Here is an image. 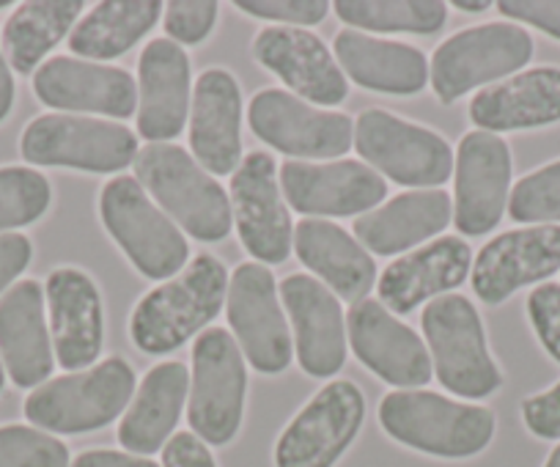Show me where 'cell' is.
<instances>
[{"label":"cell","mask_w":560,"mask_h":467,"mask_svg":"<svg viewBox=\"0 0 560 467\" xmlns=\"http://www.w3.org/2000/svg\"><path fill=\"white\" fill-rule=\"evenodd\" d=\"M229 270L220 259L198 254L182 276L152 289L129 319L132 343L147 355H168L218 319L229 294Z\"/></svg>","instance_id":"6da1fadb"},{"label":"cell","mask_w":560,"mask_h":467,"mask_svg":"<svg viewBox=\"0 0 560 467\" xmlns=\"http://www.w3.org/2000/svg\"><path fill=\"white\" fill-rule=\"evenodd\" d=\"M380 423L396 443L438 459H470L494 440V412L432 390H393L380 401Z\"/></svg>","instance_id":"7a4b0ae2"},{"label":"cell","mask_w":560,"mask_h":467,"mask_svg":"<svg viewBox=\"0 0 560 467\" xmlns=\"http://www.w3.org/2000/svg\"><path fill=\"white\" fill-rule=\"evenodd\" d=\"M135 179L174 223L201 243H220L231 234V198L187 149L171 143L143 147L135 157Z\"/></svg>","instance_id":"3957f363"},{"label":"cell","mask_w":560,"mask_h":467,"mask_svg":"<svg viewBox=\"0 0 560 467\" xmlns=\"http://www.w3.org/2000/svg\"><path fill=\"white\" fill-rule=\"evenodd\" d=\"M135 372L121 358H107L85 372L63 374L31 390L25 418L47 434H85L107 427L132 401Z\"/></svg>","instance_id":"277c9868"},{"label":"cell","mask_w":560,"mask_h":467,"mask_svg":"<svg viewBox=\"0 0 560 467\" xmlns=\"http://www.w3.org/2000/svg\"><path fill=\"white\" fill-rule=\"evenodd\" d=\"M100 220L135 270L152 281L174 278L190 259V245L179 225L135 176H116L102 187Z\"/></svg>","instance_id":"5b68a950"},{"label":"cell","mask_w":560,"mask_h":467,"mask_svg":"<svg viewBox=\"0 0 560 467\" xmlns=\"http://www.w3.org/2000/svg\"><path fill=\"white\" fill-rule=\"evenodd\" d=\"M440 385L462 399H487L503 385L487 347V332L476 305L462 294L432 300L420 316Z\"/></svg>","instance_id":"8992f818"},{"label":"cell","mask_w":560,"mask_h":467,"mask_svg":"<svg viewBox=\"0 0 560 467\" xmlns=\"http://www.w3.org/2000/svg\"><path fill=\"white\" fill-rule=\"evenodd\" d=\"M25 163L42 168H72L89 174H116L138 157V136L124 125H110L72 113H47L31 121L20 138Z\"/></svg>","instance_id":"52a82bcc"},{"label":"cell","mask_w":560,"mask_h":467,"mask_svg":"<svg viewBox=\"0 0 560 467\" xmlns=\"http://www.w3.org/2000/svg\"><path fill=\"white\" fill-rule=\"evenodd\" d=\"M533 58V36L514 23H487L445 39L429 63V83L443 105L520 72Z\"/></svg>","instance_id":"ba28073f"},{"label":"cell","mask_w":560,"mask_h":467,"mask_svg":"<svg viewBox=\"0 0 560 467\" xmlns=\"http://www.w3.org/2000/svg\"><path fill=\"white\" fill-rule=\"evenodd\" d=\"M247 369L236 338L223 327H207L192 343V390L187 421L209 445H229L245 416Z\"/></svg>","instance_id":"9c48e42d"},{"label":"cell","mask_w":560,"mask_h":467,"mask_svg":"<svg viewBox=\"0 0 560 467\" xmlns=\"http://www.w3.org/2000/svg\"><path fill=\"white\" fill-rule=\"evenodd\" d=\"M352 147L369 168L396 185L440 187L454 176V149L443 136L376 107L354 119Z\"/></svg>","instance_id":"30bf717a"},{"label":"cell","mask_w":560,"mask_h":467,"mask_svg":"<svg viewBox=\"0 0 560 467\" xmlns=\"http://www.w3.org/2000/svg\"><path fill=\"white\" fill-rule=\"evenodd\" d=\"M247 125L267 147L298 160H336L354 143L347 113L325 110L280 89H264L247 105Z\"/></svg>","instance_id":"8fae6325"},{"label":"cell","mask_w":560,"mask_h":467,"mask_svg":"<svg viewBox=\"0 0 560 467\" xmlns=\"http://www.w3.org/2000/svg\"><path fill=\"white\" fill-rule=\"evenodd\" d=\"M363 418V390L352 380L325 385L280 432L275 467H332L354 443Z\"/></svg>","instance_id":"7c38bea8"},{"label":"cell","mask_w":560,"mask_h":467,"mask_svg":"<svg viewBox=\"0 0 560 467\" xmlns=\"http://www.w3.org/2000/svg\"><path fill=\"white\" fill-rule=\"evenodd\" d=\"M225 314L236 343L261 374L287 372L292 363L294 341L278 300L275 276L258 261H245L229 278Z\"/></svg>","instance_id":"4fadbf2b"},{"label":"cell","mask_w":560,"mask_h":467,"mask_svg":"<svg viewBox=\"0 0 560 467\" xmlns=\"http://www.w3.org/2000/svg\"><path fill=\"white\" fill-rule=\"evenodd\" d=\"M231 212L247 254L258 265H283L292 254L294 225L278 185L272 154L250 152L231 174Z\"/></svg>","instance_id":"5bb4252c"},{"label":"cell","mask_w":560,"mask_h":467,"mask_svg":"<svg viewBox=\"0 0 560 467\" xmlns=\"http://www.w3.org/2000/svg\"><path fill=\"white\" fill-rule=\"evenodd\" d=\"M352 352L382 383L396 388H423L434 366L427 341L398 322L380 300H360L347 316Z\"/></svg>","instance_id":"9a60e30c"},{"label":"cell","mask_w":560,"mask_h":467,"mask_svg":"<svg viewBox=\"0 0 560 467\" xmlns=\"http://www.w3.org/2000/svg\"><path fill=\"white\" fill-rule=\"evenodd\" d=\"M280 187L294 212L319 220L371 212L387 196V182L360 160H289L280 165Z\"/></svg>","instance_id":"2e32d148"},{"label":"cell","mask_w":560,"mask_h":467,"mask_svg":"<svg viewBox=\"0 0 560 467\" xmlns=\"http://www.w3.org/2000/svg\"><path fill=\"white\" fill-rule=\"evenodd\" d=\"M511 149L494 132H467L456 149V209L459 234L481 237L500 225L511 196Z\"/></svg>","instance_id":"e0dca14e"},{"label":"cell","mask_w":560,"mask_h":467,"mask_svg":"<svg viewBox=\"0 0 560 467\" xmlns=\"http://www.w3.org/2000/svg\"><path fill=\"white\" fill-rule=\"evenodd\" d=\"M34 94L42 105L63 113H96L129 119L138 110V80L121 67L58 56L34 74Z\"/></svg>","instance_id":"ac0fdd59"},{"label":"cell","mask_w":560,"mask_h":467,"mask_svg":"<svg viewBox=\"0 0 560 467\" xmlns=\"http://www.w3.org/2000/svg\"><path fill=\"white\" fill-rule=\"evenodd\" d=\"M45 300L50 308L52 352L67 372H85L102 355L105 308L89 272L58 267L47 276Z\"/></svg>","instance_id":"d6986e66"},{"label":"cell","mask_w":560,"mask_h":467,"mask_svg":"<svg viewBox=\"0 0 560 467\" xmlns=\"http://www.w3.org/2000/svg\"><path fill=\"white\" fill-rule=\"evenodd\" d=\"M560 270V225H530L489 240L472 265V292L487 305H500L522 287Z\"/></svg>","instance_id":"ffe728a7"},{"label":"cell","mask_w":560,"mask_h":467,"mask_svg":"<svg viewBox=\"0 0 560 467\" xmlns=\"http://www.w3.org/2000/svg\"><path fill=\"white\" fill-rule=\"evenodd\" d=\"M280 297L294 330V349L305 374L316 380L336 377L347 363V322L341 300L311 276H289Z\"/></svg>","instance_id":"44dd1931"},{"label":"cell","mask_w":560,"mask_h":467,"mask_svg":"<svg viewBox=\"0 0 560 467\" xmlns=\"http://www.w3.org/2000/svg\"><path fill=\"white\" fill-rule=\"evenodd\" d=\"M253 56L264 69L278 74L294 94H300V100L314 102L316 107H336L347 100V74L341 72L325 42L311 31L287 25L258 31Z\"/></svg>","instance_id":"7402d4cb"},{"label":"cell","mask_w":560,"mask_h":467,"mask_svg":"<svg viewBox=\"0 0 560 467\" xmlns=\"http://www.w3.org/2000/svg\"><path fill=\"white\" fill-rule=\"evenodd\" d=\"M472 272V248L462 237H438L398 256L376 281L380 303L390 314H412L420 303L454 292Z\"/></svg>","instance_id":"603a6c76"},{"label":"cell","mask_w":560,"mask_h":467,"mask_svg":"<svg viewBox=\"0 0 560 467\" xmlns=\"http://www.w3.org/2000/svg\"><path fill=\"white\" fill-rule=\"evenodd\" d=\"M190 58L176 42L154 39L138 61V136L174 141L190 119Z\"/></svg>","instance_id":"cb8c5ba5"},{"label":"cell","mask_w":560,"mask_h":467,"mask_svg":"<svg viewBox=\"0 0 560 467\" xmlns=\"http://www.w3.org/2000/svg\"><path fill=\"white\" fill-rule=\"evenodd\" d=\"M192 157L212 176L242 163V91L229 69H207L196 80L190 110Z\"/></svg>","instance_id":"d4e9b609"},{"label":"cell","mask_w":560,"mask_h":467,"mask_svg":"<svg viewBox=\"0 0 560 467\" xmlns=\"http://www.w3.org/2000/svg\"><path fill=\"white\" fill-rule=\"evenodd\" d=\"M39 281H18L0 297V361L18 388H39L56 369Z\"/></svg>","instance_id":"484cf974"},{"label":"cell","mask_w":560,"mask_h":467,"mask_svg":"<svg viewBox=\"0 0 560 467\" xmlns=\"http://www.w3.org/2000/svg\"><path fill=\"white\" fill-rule=\"evenodd\" d=\"M454 220V201L445 190H412L390 198L380 209L360 214L352 234L376 256H396L438 240Z\"/></svg>","instance_id":"4316f807"},{"label":"cell","mask_w":560,"mask_h":467,"mask_svg":"<svg viewBox=\"0 0 560 467\" xmlns=\"http://www.w3.org/2000/svg\"><path fill=\"white\" fill-rule=\"evenodd\" d=\"M470 119L483 132L536 130L560 121V69L536 67L478 91Z\"/></svg>","instance_id":"83f0119b"},{"label":"cell","mask_w":560,"mask_h":467,"mask_svg":"<svg viewBox=\"0 0 560 467\" xmlns=\"http://www.w3.org/2000/svg\"><path fill=\"white\" fill-rule=\"evenodd\" d=\"M190 372L185 363H158L135 388L132 401L118 423V443L127 454L152 456L168 445L185 410Z\"/></svg>","instance_id":"f1b7e54d"},{"label":"cell","mask_w":560,"mask_h":467,"mask_svg":"<svg viewBox=\"0 0 560 467\" xmlns=\"http://www.w3.org/2000/svg\"><path fill=\"white\" fill-rule=\"evenodd\" d=\"M336 61L341 72L360 89L380 91V94L412 96L429 85V58L412 45L360 31H341L332 42Z\"/></svg>","instance_id":"f546056e"},{"label":"cell","mask_w":560,"mask_h":467,"mask_svg":"<svg viewBox=\"0 0 560 467\" xmlns=\"http://www.w3.org/2000/svg\"><path fill=\"white\" fill-rule=\"evenodd\" d=\"M294 250L298 259L336 292V297L360 303L374 289L376 261L332 220H300L294 229Z\"/></svg>","instance_id":"4dcf8cb0"},{"label":"cell","mask_w":560,"mask_h":467,"mask_svg":"<svg viewBox=\"0 0 560 467\" xmlns=\"http://www.w3.org/2000/svg\"><path fill=\"white\" fill-rule=\"evenodd\" d=\"M165 12L158 0H107L96 3L69 34V50L85 61L105 63L132 50Z\"/></svg>","instance_id":"1f68e13d"},{"label":"cell","mask_w":560,"mask_h":467,"mask_svg":"<svg viewBox=\"0 0 560 467\" xmlns=\"http://www.w3.org/2000/svg\"><path fill=\"white\" fill-rule=\"evenodd\" d=\"M80 14V0H31L18 7L0 36L9 67L20 74L36 72L47 52L61 45V39H69Z\"/></svg>","instance_id":"d6a6232c"},{"label":"cell","mask_w":560,"mask_h":467,"mask_svg":"<svg viewBox=\"0 0 560 467\" xmlns=\"http://www.w3.org/2000/svg\"><path fill=\"white\" fill-rule=\"evenodd\" d=\"M332 12L354 31L374 34H438L448 17L443 0H338Z\"/></svg>","instance_id":"836d02e7"},{"label":"cell","mask_w":560,"mask_h":467,"mask_svg":"<svg viewBox=\"0 0 560 467\" xmlns=\"http://www.w3.org/2000/svg\"><path fill=\"white\" fill-rule=\"evenodd\" d=\"M52 190L45 174L34 168H0V231L23 229L45 218Z\"/></svg>","instance_id":"e575fe53"},{"label":"cell","mask_w":560,"mask_h":467,"mask_svg":"<svg viewBox=\"0 0 560 467\" xmlns=\"http://www.w3.org/2000/svg\"><path fill=\"white\" fill-rule=\"evenodd\" d=\"M509 214L516 223H560V160L522 176L509 196Z\"/></svg>","instance_id":"d590c367"},{"label":"cell","mask_w":560,"mask_h":467,"mask_svg":"<svg viewBox=\"0 0 560 467\" xmlns=\"http://www.w3.org/2000/svg\"><path fill=\"white\" fill-rule=\"evenodd\" d=\"M0 467H69V448L36 427H0Z\"/></svg>","instance_id":"8d00e7d4"},{"label":"cell","mask_w":560,"mask_h":467,"mask_svg":"<svg viewBox=\"0 0 560 467\" xmlns=\"http://www.w3.org/2000/svg\"><path fill=\"white\" fill-rule=\"evenodd\" d=\"M220 7L214 0H174L165 7V34L176 45H201L218 23Z\"/></svg>","instance_id":"74e56055"},{"label":"cell","mask_w":560,"mask_h":467,"mask_svg":"<svg viewBox=\"0 0 560 467\" xmlns=\"http://www.w3.org/2000/svg\"><path fill=\"white\" fill-rule=\"evenodd\" d=\"M236 9L287 28H305V25H319L332 7L327 0H240Z\"/></svg>","instance_id":"f35d334b"},{"label":"cell","mask_w":560,"mask_h":467,"mask_svg":"<svg viewBox=\"0 0 560 467\" xmlns=\"http://www.w3.org/2000/svg\"><path fill=\"white\" fill-rule=\"evenodd\" d=\"M527 319L547 355L560 363V283H541L527 294Z\"/></svg>","instance_id":"ab89813d"},{"label":"cell","mask_w":560,"mask_h":467,"mask_svg":"<svg viewBox=\"0 0 560 467\" xmlns=\"http://www.w3.org/2000/svg\"><path fill=\"white\" fill-rule=\"evenodd\" d=\"M522 421L538 440H560V383L522 401Z\"/></svg>","instance_id":"60d3db41"},{"label":"cell","mask_w":560,"mask_h":467,"mask_svg":"<svg viewBox=\"0 0 560 467\" xmlns=\"http://www.w3.org/2000/svg\"><path fill=\"white\" fill-rule=\"evenodd\" d=\"M500 12L514 23L533 25L544 31L552 39H560V3H547V0H503L498 3Z\"/></svg>","instance_id":"b9f144b4"},{"label":"cell","mask_w":560,"mask_h":467,"mask_svg":"<svg viewBox=\"0 0 560 467\" xmlns=\"http://www.w3.org/2000/svg\"><path fill=\"white\" fill-rule=\"evenodd\" d=\"M34 245L25 234H0V297L28 270Z\"/></svg>","instance_id":"7bdbcfd3"},{"label":"cell","mask_w":560,"mask_h":467,"mask_svg":"<svg viewBox=\"0 0 560 467\" xmlns=\"http://www.w3.org/2000/svg\"><path fill=\"white\" fill-rule=\"evenodd\" d=\"M163 467H218L212 451L192 432H179L163 448Z\"/></svg>","instance_id":"ee69618b"},{"label":"cell","mask_w":560,"mask_h":467,"mask_svg":"<svg viewBox=\"0 0 560 467\" xmlns=\"http://www.w3.org/2000/svg\"><path fill=\"white\" fill-rule=\"evenodd\" d=\"M69 467H163L152 462L149 456H135L127 451H110V448H94L80 454Z\"/></svg>","instance_id":"f6af8a7d"},{"label":"cell","mask_w":560,"mask_h":467,"mask_svg":"<svg viewBox=\"0 0 560 467\" xmlns=\"http://www.w3.org/2000/svg\"><path fill=\"white\" fill-rule=\"evenodd\" d=\"M14 107V78L12 67H9L7 56H3V45H0V121L7 119Z\"/></svg>","instance_id":"bcb514c9"},{"label":"cell","mask_w":560,"mask_h":467,"mask_svg":"<svg viewBox=\"0 0 560 467\" xmlns=\"http://www.w3.org/2000/svg\"><path fill=\"white\" fill-rule=\"evenodd\" d=\"M454 7L459 9V12H470V14H478V12H487L492 3L489 0H454Z\"/></svg>","instance_id":"7dc6e473"},{"label":"cell","mask_w":560,"mask_h":467,"mask_svg":"<svg viewBox=\"0 0 560 467\" xmlns=\"http://www.w3.org/2000/svg\"><path fill=\"white\" fill-rule=\"evenodd\" d=\"M544 467H560V445H555V451L547 456Z\"/></svg>","instance_id":"c3c4849f"},{"label":"cell","mask_w":560,"mask_h":467,"mask_svg":"<svg viewBox=\"0 0 560 467\" xmlns=\"http://www.w3.org/2000/svg\"><path fill=\"white\" fill-rule=\"evenodd\" d=\"M7 385V369H3V361H0V390Z\"/></svg>","instance_id":"681fc988"},{"label":"cell","mask_w":560,"mask_h":467,"mask_svg":"<svg viewBox=\"0 0 560 467\" xmlns=\"http://www.w3.org/2000/svg\"><path fill=\"white\" fill-rule=\"evenodd\" d=\"M9 7V0H0V9H7Z\"/></svg>","instance_id":"f907efd6"}]
</instances>
